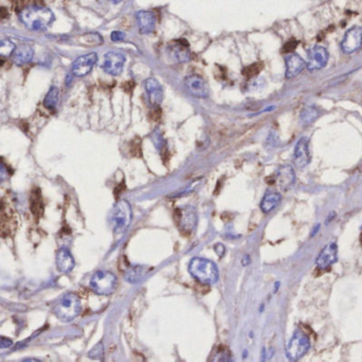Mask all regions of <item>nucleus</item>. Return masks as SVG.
I'll use <instances>...</instances> for the list:
<instances>
[{
  "mask_svg": "<svg viewBox=\"0 0 362 362\" xmlns=\"http://www.w3.org/2000/svg\"><path fill=\"white\" fill-rule=\"evenodd\" d=\"M22 23L32 31L46 30L53 23L54 15L48 8L40 5H31L24 8L20 13Z\"/></svg>",
  "mask_w": 362,
  "mask_h": 362,
  "instance_id": "obj_1",
  "label": "nucleus"
},
{
  "mask_svg": "<svg viewBox=\"0 0 362 362\" xmlns=\"http://www.w3.org/2000/svg\"><path fill=\"white\" fill-rule=\"evenodd\" d=\"M189 272L199 283L213 285L218 282L219 270L215 262L205 258H194L189 264Z\"/></svg>",
  "mask_w": 362,
  "mask_h": 362,
  "instance_id": "obj_2",
  "label": "nucleus"
},
{
  "mask_svg": "<svg viewBox=\"0 0 362 362\" xmlns=\"http://www.w3.org/2000/svg\"><path fill=\"white\" fill-rule=\"evenodd\" d=\"M81 302L75 293H67L61 297V300L54 306L53 312L58 318L64 322L74 320L81 312Z\"/></svg>",
  "mask_w": 362,
  "mask_h": 362,
  "instance_id": "obj_3",
  "label": "nucleus"
},
{
  "mask_svg": "<svg viewBox=\"0 0 362 362\" xmlns=\"http://www.w3.org/2000/svg\"><path fill=\"white\" fill-rule=\"evenodd\" d=\"M310 348L309 337L303 330H295L286 347V356L290 361L303 358Z\"/></svg>",
  "mask_w": 362,
  "mask_h": 362,
  "instance_id": "obj_4",
  "label": "nucleus"
},
{
  "mask_svg": "<svg viewBox=\"0 0 362 362\" xmlns=\"http://www.w3.org/2000/svg\"><path fill=\"white\" fill-rule=\"evenodd\" d=\"M118 286L115 274L108 271H97L90 279V288L99 295H111Z\"/></svg>",
  "mask_w": 362,
  "mask_h": 362,
  "instance_id": "obj_5",
  "label": "nucleus"
},
{
  "mask_svg": "<svg viewBox=\"0 0 362 362\" xmlns=\"http://www.w3.org/2000/svg\"><path fill=\"white\" fill-rule=\"evenodd\" d=\"M132 220V210L129 202L124 200L117 203L111 215V222L116 234H123L128 230Z\"/></svg>",
  "mask_w": 362,
  "mask_h": 362,
  "instance_id": "obj_6",
  "label": "nucleus"
},
{
  "mask_svg": "<svg viewBox=\"0 0 362 362\" xmlns=\"http://www.w3.org/2000/svg\"><path fill=\"white\" fill-rule=\"evenodd\" d=\"M175 220L180 232L190 235L197 228L198 215L194 207L185 206L175 211Z\"/></svg>",
  "mask_w": 362,
  "mask_h": 362,
  "instance_id": "obj_7",
  "label": "nucleus"
},
{
  "mask_svg": "<svg viewBox=\"0 0 362 362\" xmlns=\"http://www.w3.org/2000/svg\"><path fill=\"white\" fill-rule=\"evenodd\" d=\"M328 59L329 54L327 49L323 46H320V45H315V46L311 47L308 51L307 68L310 71L320 70L327 65Z\"/></svg>",
  "mask_w": 362,
  "mask_h": 362,
  "instance_id": "obj_8",
  "label": "nucleus"
},
{
  "mask_svg": "<svg viewBox=\"0 0 362 362\" xmlns=\"http://www.w3.org/2000/svg\"><path fill=\"white\" fill-rule=\"evenodd\" d=\"M125 58L120 52H107L104 56V61L101 65V68L106 74L111 76H119L123 70Z\"/></svg>",
  "mask_w": 362,
  "mask_h": 362,
  "instance_id": "obj_9",
  "label": "nucleus"
},
{
  "mask_svg": "<svg viewBox=\"0 0 362 362\" xmlns=\"http://www.w3.org/2000/svg\"><path fill=\"white\" fill-rule=\"evenodd\" d=\"M97 60L98 56L96 52H90L85 54V56L78 58L72 64V75L75 77H84L88 75L94 68Z\"/></svg>",
  "mask_w": 362,
  "mask_h": 362,
  "instance_id": "obj_10",
  "label": "nucleus"
},
{
  "mask_svg": "<svg viewBox=\"0 0 362 362\" xmlns=\"http://www.w3.org/2000/svg\"><path fill=\"white\" fill-rule=\"evenodd\" d=\"M362 45V28L360 27H352L344 35L341 43L342 51L350 54L357 51Z\"/></svg>",
  "mask_w": 362,
  "mask_h": 362,
  "instance_id": "obj_11",
  "label": "nucleus"
},
{
  "mask_svg": "<svg viewBox=\"0 0 362 362\" xmlns=\"http://www.w3.org/2000/svg\"><path fill=\"white\" fill-rule=\"evenodd\" d=\"M185 86L189 94L196 97L204 99L210 94V88L206 83V81L197 75H192L185 78Z\"/></svg>",
  "mask_w": 362,
  "mask_h": 362,
  "instance_id": "obj_12",
  "label": "nucleus"
},
{
  "mask_svg": "<svg viewBox=\"0 0 362 362\" xmlns=\"http://www.w3.org/2000/svg\"><path fill=\"white\" fill-rule=\"evenodd\" d=\"M311 160L309 152V140L306 137H302L295 144L293 153V162L297 168H305L309 165Z\"/></svg>",
  "mask_w": 362,
  "mask_h": 362,
  "instance_id": "obj_13",
  "label": "nucleus"
},
{
  "mask_svg": "<svg viewBox=\"0 0 362 362\" xmlns=\"http://www.w3.org/2000/svg\"><path fill=\"white\" fill-rule=\"evenodd\" d=\"M338 259V246L336 242H331L325 246L315 260L316 267L321 270L328 269Z\"/></svg>",
  "mask_w": 362,
  "mask_h": 362,
  "instance_id": "obj_14",
  "label": "nucleus"
},
{
  "mask_svg": "<svg viewBox=\"0 0 362 362\" xmlns=\"http://www.w3.org/2000/svg\"><path fill=\"white\" fill-rule=\"evenodd\" d=\"M307 67V62L297 53H289L286 56V78L297 77Z\"/></svg>",
  "mask_w": 362,
  "mask_h": 362,
  "instance_id": "obj_15",
  "label": "nucleus"
},
{
  "mask_svg": "<svg viewBox=\"0 0 362 362\" xmlns=\"http://www.w3.org/2000/svg\"><path fill=\"white\" fill-rule=\"evenodd\" d=\"M16 225L17 219L14 212L11 210L10 206L4 202L2 206V225H0L2 226V236H11L16 229Z\"/></svg>",
  "mask_w": 362,
  "mask_h": 362,
  "instance_id": "obj_16",
  "label": "nucleus"
},
{
  "mask_svg": "<svg viewBox=\"0 0 362 362\" xmlns=\"http://www.w3.org/2000/svg\"><path fill=\"white\" fill-rule=\"evenodd\" d=\"M295 182V172L290 165H282L276 171V184L282 190H288Z\"/></svg>",
  "mask_w": 362,
  "mask_h": 362,
  "instance_id": "obj_17",
  "label": "nucleus"
},
{
  "mask_svg": "<svg viewBox=\"0 0 362 362\" xmlns=\"http://www.w3.org/2000/svg\"><path fill=\"white\" fill-rule=\"evenodd\" d=\"M143 85L149 97L150 103L154 106L159 105L162 101V98H164V94H162V88L158 81L154 78H149L144 81Z\"/></svg>",
  "mask_w": 362,
  "mask_h": 362,
  "instance_id": "obj_18",
  "label": "nucleus"
},
{
  "mask_svg": "<svg viewBox=\"0 0 362 362\" xmlns=\"http://www.w3.org/2000/svg\"><path fill=\"white\" fill-rule=\"evenodd\" d=\"M169 56L177 63H186L192 59V53L188 50V44L182 42H175L168 46Z\"/></svg>",
  "mask_w": 362,
  "mask_h": 362,
  "instance_id": "obj_19",
  "label": "nucleus"
},
{
  "mask_svg": "<svg viewBox=\"0 0 362 362\" xmlns=\"http://www.w3.org/2000/svg\"><path fill=\"white\" fill-rule=\"evenodd\" d=\"M138 29L141 34H150L155 29V16L150 11H138L136 13Z\"/></svg>",
  "mask_w": 362,
  "mask_h": 362,
  "instance_id": "obj_20",
  "label": "nucleus"
},
{
  "mask_svg": "<svg viewBox=\"0 0 362 362\" xmlns=\"http://www.w3.org/2000/svg\"><path fill=\"white\" fill-rule=\"evenodd\" d=\"M34 56V49L30 45H21L17 46L12 53V61L18 66L28 64Z\"/></svg>",
  "mask_w": 362,
  "mask_h": 362,
  "instance_id": "obj_21",
  "label": "nucleus"
},
{
  "mask_svg": "<svg viewBox=\"0 0 362 362\" xmlns=\"http://www.w3.org/2000/svg\"><path fill=\"white\" fill-rule=\"evenodd\" d=\"M57 266L58 269L63 273H68L75 268V259L72 257L71 253L65 249L62 248L57 254Z\"/></svg>",
  "mask_w": 362,
  "mask_h": 362,
  "instance_id": "obj_22",
  "label": "nucleus"
},
{
  "mask_svg": "<svg viewBox=\"0 0 362 362\" xmlns=\"http://www.w3.org/2000/svg\"><path fill=\"white\" fill-rule=\"evenodd\" d=\"M282 201V195L277 192H267L260 202V210L262 213L269 214Z\"/></svg>",
  "mask_w": 362,
  "mask_h": 362,
  "instance_id": "obj_23",
  "label": "nucleus"
},
{
  "mask_svg": "<svg viewBox=\"0 0 362 362\" xmlns=\"http://www.w3.org/2000/svg\"><path fill=\"white\" fill-rule=\"evenodd\" d=\"M151 271L152 269L146 266H134L126 271L124 277L126 282L131 284H137L142 282V279L146 277Z\"/></svg>",
  "mask_w": 362,
  "mask_h": 362,
  "instance_id": "obj_24",
  "label": "nucleus"
},
{
  "mask_svg": "<svg viewBox=\"0 0 362 362\" xmlns=\"http://www.w3.org/2000/svg\"><path fill=\"white\" fill-rule=\"evenodd\" d=\"M30 203H31V205H30L31 212L36 218V220H39L44 214V202H43L41 190L39 188L33 189Z\"/></svg>",
  "mask_w": 362,
  "mask_h": 362,
  "instance_id": "obj_25",
  "label": "nucleus"
},
{
  "mask_svg": "<svg viewBox=\"0 0 362 362\" xmlns=\"http://www.w3.org/2000/svg\"><path fill=\"white\" fill-rule=\"evenodd\" d=\"M319 115L320 112L314 105H305L300 114V122L302 125H310L318 119Z\"/></svg>",
  "mask_w": 362,
  "mask_h": 362,
  "instance_id": "obj_26",
  "label": "nucleus"
},
{
  "mask_svg": "<svg viewBox=\"0 0 362 362\" xmlns=\"http://www.w3.org/2000/svg\"><path fill=\"white\" fill-rule=\"evenodd\" d=\"M59 96H60L59 88L56 86H52L49 89V92L47 93L46 97H45V100H44L45 107L48 108V110H50V111L54 110L59 102Z\"/></svg>",
  "mask_w": 362,
  "mask_h": 362,
  "instance_id": "obj_27",
  "label": "nucleus"
},
{
  "mask_svg": "<svg viewBox=\"0 0 362 362\" xmlns=\"http://www.w3.org/2000/svg\"><path fill=\"white\" fill-rule=\"evenodd\" d=\"M81 43L82 44H86V45H89V46H95V45H100L103 40L102 38L99 34L97 33H88V34H85V35H82L81 36Z\"/></svg>",
  "mask_w": 362,
  "mask_h": 362,
  "instance_id": "obj_28",
  "label": "nucleus"
},
{
  "mask_svg": "<svg viewBox=\"0 0 362 362\" xmlns=\"http://www.w3.org/2000/svg\"><path fill=\"white\" fill-rule=\"evenodd\" d=\"M15 45L9 40H4L0 44V53H2L3 57L12 56L13 51L15 50Z\"/></svg>",
  "mask_w": 362,
  "mask_h": 362,
  "instance_id": "obj_29",
  "label": "nucleus"
},
{
  "mask_svg": "<svg viewBox=\"0 0 362 362\" xmlns=\"http://www.w3.org/2000/svg\"><path fill=\"white\" fill-rule=\"evenodd\" d=\"M131 153L134 156H140L141 150H140V141L139 139H134L131 143Z\"/></svg>",
  "mask_w": 362,
  "mask_h": 362,
  "instance_id": "obj_30",
  "label": "nucleus"
},
{
  "mask_svg": "<svg viewBox=\"0 0 362 362\" xmlns=\"http://www.w3.org/2000/svg\"><path fill=\"white\" fill-rule=\"evenodd\" d=\"M125 38V35L121 31H113L111 34V39L113 42H121Z\"/></svg>",
  "mask_w": 362,
  "mask_h": 362,
  "instance_id": "obj_31",
  "label": "nucleus"
},
{
  "mask_svg": "<svg viewBox=\"0 0 362 362\" xmlns=\"http://www.w3.org/2000/svg\"><path fill=\"white\" fill-rule=\"evenodd\" d=\"M94 357L93 358H97V357H100L103 355V345L101 344V343H99V344L94 348Z\"/></svg>",
  "mask_w": 362,
  "mask_h": 362,
  "instance_id": "obj_32",
  "label": "nucleus"
},
{
  "mask_svg": "<svg viewBox=\"0 0 362 362\" xmlns=\"http://www.w3.org/2000/svg\"><path fill=\"white\" fill-rule=\"evenodd\" d=\"M0 345L4 348H7L9 346L12 345V341L10 339H6V338H2V342H0Z\"/></svg>",
  "mask_w": 362,
  "mask_h": 362,
  "instance_id": "obj_33",
  "label": "nucleus"
},
{
  "mask_svg": "<svg viewBox=\"0 0 362 362\" xmlns=\"http://www.w3.org/2000/svg\"><path fill=\"white\" fill-rule=\"evenodd\" d=\"M215 251L218 253V255L221 257L225 253V248L222 246V244H217V246L215 247Z\"/></svg>",
  "mask_w": 362,
  "mask_h": 362,
  "instance_id": "obj_34",
  "label": "nucleus"
},
{
  "mask_svg": "<svg viewBox=\"0 0 362 362\" xmlns=\"http://www.w3.org/2000/svg\"><path fill=\"white\" fill-rule=\"evenodd\" d=\"M241 262H242L243 266H248L249 264H251V258H250V256H249V255H244L243 258H242V260H241Z\"/></svg>",
  "mask_w": 362,
  "mask_h": 362,
  "instance_id": "obj_35",
  "label": "nucleus"
},
{
  "mask_svg": "<svg viewBox=\"0 0 362 362\" xmlns=\"http://www.w3.org/2000/svg\"><path fill=\"white\" fill-rule=\"evenodd\" d=\"M336 216H337V215H336V213H334V212H331V213L329 214V216L327 217V219H326V224H327V223H329L332 219L336 218Z\"/></svg>",
  "mask_w": 362,
  "mask_h": 362,
  "instance_id": "obj_36",
  "label": "nucleus"
},
{
  "mask_svg": "<svg viewBox=\"0 0 362 362\" xmlns=\"http://www.w3.org/2000/svg\"><path fill=\"white\" fill-rule=\"evenodd\" d=\"M320 231V224H316L315 226H314V228H313V231H312V233H311V237H313L314 236V235L316 234V233H318Z\"/></svg>",
  "mask_w": 362,
  "mask_h": 362,
  "instance_id": "obj_37",
  "label": "nucleus"
},
{
  "mask_svg": "<svg viewBox=\"0 0 362 362\" xmlns=\"http://www.w3.org/2000/svg\"><path fill=\"white\" fill-rule=\"evenodd\" d=\"M279 286H280V283H279V282L275 283V286H274V293H276V292L278 291V288H279Z\"/></svg>",
  "mask_w": 362,
  "mask_h": 362,
  "instance_id": "obj_38",
  "label": "nucleus"
},
{
  "mask_svg": "<svg viewBox=\"0 0 362 362\" xmlns=\"http://www.w3.org/2000/svg\"><path fill=\"white\" fill-rule=\"evenodd\" d=\"M122 2V0H112V3L113 4H115V5H117V4H120Z\"/></svg>",
  "mask_w": 362,
  "mask_h": 362,
  "instance_id": "obj_39",
  "label": "nucleus"
},
{
  "mask_svg": "<svg viewBox=\"0 0 362 362\" xmlns=\"http://www.w3.org/2000/svg\"><path fill=\"white\" fill-rule=\"evenodd\" d=\"M264 308H265V305H261V307H260V311L264 310Z\"/></svg>",
  "mask_w": 362,
  "mask_h": 362,
  "instance_id": "obj_40",
  "label": "nucleus"
},
{
  "mask_svg": "<svg viewBox=\"0 0 362 362\" xmlns=\"http://www.w3.org/2000/svg\"><path fill=\"white\" fill-rule=\"evenodd\" d=\"M360 241L362 242V233H361V235H360Z\"/></svg>",
  "mask_w": 362,
  "mask_h": 362,
  "instance_id": "obj_41",
  "label": "nucleus"
}]
</instances>
